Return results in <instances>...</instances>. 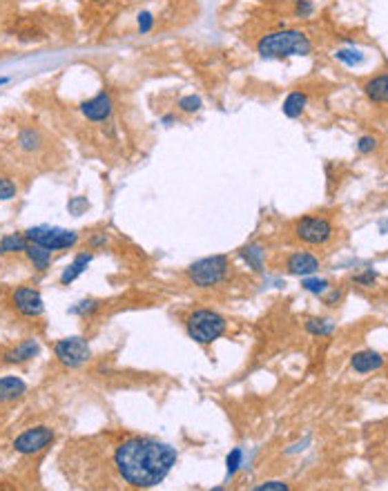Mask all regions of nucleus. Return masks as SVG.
Wrapping results in <instances>:
<instances>
[{
	"instance_id": "1",
	"label": "nucleus",
	"mask_w": 388,
	"mask_h": 491,
	"mask_svg": "<svg viewBox=\"0 0 388 491\" xmlns=\"http://www.w3.org/2000/svg\"><path fill=\"white\" fill-rule=\"evenodd\" d=\"M114 465L132 487H154L177 465V451L152 438H130L116 447Z\"/></svg>"
},
{
	"instance_id": "2",
	"label": "nucleus",
	"mask_w": 388,
	"mask_h": 491,
	"mask_svg": "<svg viewBox=\"0 0 388 491\" xmlns=\"http://www.w3.org/2000/svg\"><path fill=\"white\" fill-rule=\"evenodd\" d=\"M257 52L264 58H284V56H306L313 52L308 34L299 29H284L264 36L257 45Z\"/></svg>"
},
{
	"instance_id": "3",
	"label": "nucleus",
	"mask_w": 388,
	"mask_h": 491,
	"mask_svg": "<svg viewBox=\"0 0 388 491\" xmlns=\"http://www.w3.org/2000/svg\"><path fill=\"white\" fill-rule=\"evenodd\" d=\"M226 326H228L226 319H223L217 311H210V308L194 311L186 319L188 335L197 344H212L226 333Z\"/></svg>"
},
{
	"instance_id": "4",
	"label": "nucleus",
	"mask_w": 388,
	"mask_h": 491,
	"mask_svg": "<svg viewBox=\"0 0 388 491\" xmlns=\"http://www.w3.org/2000/svg\"><path fill=\"white\" fill-rule=\"evenodd\" d=\"M230 268V261L226 254H212V257H203L194 261L188 268V277L197 288H212L226 279Z\"/></svg>"
},
{
	"instance_id": "5",
	"label": "nucleus",
	"mask_w": 388,
	"mask_h": 491,
	"mask_svg": "<svg viewBox=\"0 0 388 491\" xmlns=\"http://www.w3.org/2000/svg\"><path fill=\"white\" fill-rule=\"evenodd\" d=\"M335 228L328 217L308 214L293 223V237L304 246H326L333 239Z\"/></svg>"
},
{
	"instance_id": "6",
	"label": "nucleus",
	"mask_w": 388,
	"mask_h": 491,
	"mask_svg": "<svg viewBox=\"0 0 388 491\" xmlns=\"http://www.w3.org/2000/svg\"><path fill=\"white\" fill-rule=\"evenodd\" d=\"M27 241L43 246L47 250H63L72 248L79 241V232L65 230V228H50V225H38V228H29L25 232Z\"/></svg>"
},
{
	"instance_id": "7",
	"label": "nucleus",
	"mask_w": 388,
	"mask_h": 491,
	"mask_svg": "<svg viewBox=\"0 0 388 491\" xmlns=\"http://www.w3.org/2000/svg\"><path fill=\"white\" fill-rule=\"evenodd\" d=\"M56 358L63 362L65 367H81L83 362L90 358V346L83 337H65L61 342H56Z\"/></svg>"
},
{
	"instance_id": "8",
	"label": "nucleus",
	"mask_w": 388,
	"mask_h": 491,
	"mask_svg": "<svg viewBox=\"0 0 388 491\" xmlns=\"http://www.w3.org/2000/svg\"><path fill=\"white\" fill-rule=\"evenodd\" d=\"M54 440V431L47 427H36L25 431L23 436H18L14 442V449L18 454H36V451H43L50 442Z\"/></svg>"
},
{
	"instance_id": "9",
	"label": "nucleus",
	"mask_w": 388,
	"mask_h": 491,
	"mask_svg": "<svg viewBox=\"0 0 388 491\" xmlns=\"http://www.w3.org/2000/svg\"><path fill=\"white\" fill-rule=\"evenodd\" d=\"M14 304H16V308L27 317H38L45 308L41 293L34 288H18L14 293Z\"/></svg>"
},
{
	"instance_id": "10",
	"label": "nucleus",
	"mask_w": 388,
	"mask_h": 491,
	"mask_svg": "<svg viewBox=\"0 0 388 491\" xmlns=\"http://www.w3.org/2000/svg\"><path fill=\"white\" fill-rule=\"evenodd\" d=\"M81 112L85 114V119L90 121H105L112 114V96L108 92L96 94L87 103L81 105Z\"/></svg>"
},
{
	"instance_id": "11",
	"label": "nucleus",
	"mask_w": 388,
	"mask_h": 491,
	"mask_svg": "<svg viewBox=\"0 0 388 491\" xmlns=\"http://www.w3.org/2000/svg\"><path fill=\"white\" fill-rule=\"evenodd\" d=\"M319 266H322V263H319V259L315 257V254L302 252V250L293 252V254L288 257V261H286L288 272H290V275H297V277H308V275L317 272Z\"/></svg>"
},
{
	"instance_id": "12",
	"label": "nucleus",
	"mask_w": 388,
	"mask_h": 491,
	"mask_svg": "<svg viewBox=\"0 0 388 491\" xmlns=\"http://www.w3.org/2000/svg\"><path fill=\"white\" fill-rule=\"evenodd\" d=\"M382 364H384V358H382L377 351H360V353H355L353 360H351L353 371H355V373H362V376L377 371Z\"/></svg>"
},
{
	"instance_id": "13",
	"label": "nucleus",
	"mask_w": 388,
	"mask_h": 491,
	"mask_svg": "<svg viewBox=\"0 0 388 491\" xmlns=\"http://www.w3.org/2000/svg\"><path fill=\"white\" fill-rule=\"evenodd\" d=\"M364 94L373 103H388V74H380L368 78L364 83Z\"/></svg>"
},
{
	"instance_id": "14",
	"label": "nucleus",
	"mask_w": 388,
	"mask_h": 491,
	"mask_svg": "<svg viewBox=\"0 0 388 491\" xmlns=\"http://www.w3.org/2000/svg\"><path fill=\"white\" fill-rule=\"evenodd\" d=\"M38 351H41V346H38V342L36 340H25L21 342L14 351H9L7 355H5V362H9V364H14V362H25V360H32L34 355H38Z\"/></svg>"
},
{
	"instance_id": "15",
	"label": "nucleus",
	"mask_w": 388,
	"mask_h": 491,
	"mask_svg": "<svg viewBox=\"0 0 388 491\" xmlns=\"http://www.w3.org/2000/svg\"><path fill=\"white\" fill-rule=\"evenodd\" d=\"M27 391V385L21 378H0V402L21 398Z\"/></svg>"
},
{
	"instance_id": "16",
	"label": "nucleus",
	"mask_w": 388,
	"mask_h": 491,
	"mask_svg": "<svg viewBox=\"0 0 388 491\" xmlns=\"http://www.w3.org/2000/svg\"><path fill=\"white\" fill-rule=\"evenodd\" d=\"M306 105H308V96H306V92H302V90L290 92L288 98L284 101V114L288 116V119H297V116H302V114H304Z\"/></svg>"
},
{
	"instance_id": "17",
	"label": "nucleus",
	"mask_w": 388,
	"mask_h": 491,
	"mask_svg": "<svg viewBox=\"0 0 388 491\" xmlns=\"http://www.w3.org/2000/svg\"><path fill=\"white\" fill-rule=\"evenodd\" d=\"M90 261H92V254L90 252H83V254H79V257H76L70 266L65 268V272L61 275V281L63 284H70V281H74L76 277H79V275L90 266Z\"/></svg>"
},
{
	"instance_id": "18",
	"label": "nucleus",
	"mask_w": 388,
	"mask_h": 491,
	"mask_svg": "<svg viewBox=\"0 0 388 491\" xmlns=\"http://www.w3.org/2000/svg\"><path fill=\"white\" fill-rule=\"evenodd\" d=\"M27 257L32 259L34 263V268L38 270H45L47 266H50V250L43 248V246H38V243H32V246H27Z\"/></svg>"
},
{
	"instance_id": "19",
	"label": "nucleus",
	"mask_w": 388,
	"mask_h": 491,
	"mask_svg": "<svg viewBox=\"0 0 388 491\" xmlns=\"http://www.w3.org/2000/svg\"><path fill=\"white\" fill-rule=\"evenodd\" d=\"M306 331L310 333V335H319V337H324V335H331V333L335 331V324L331 319H324V317H313V319H308L306 322Z\"/></svg>"
},
{
	"instance_id": "20",
	"label": "nucleus",
	"mask_w": 388,
	"mask_h": 491,
	"mask_svg": "<svg viewBox=\"0 0 388 491\" xmlns=\"http://www.w3.org/2000/svg\"><path fill=\"white\" fill-rule=\"evenodd\" d=\"M21 250H27V237H18V234H7L0 241V254L5 252H21Z\"/></svg>"
},
{
	"instance_id": "21",
	"label": "nucleus",
	"mask_w": 388,
	"mask_h": 491,
	"mask_svg": "<svg viewBox=\"0 0 388 491\" xmlns=\"http://www.w3.org/2000/svg\"><path fill=\"white\" fill-rule=\"evenodd\" d=\"M264 248L261 246H248V248L241 250V254H244V259L250 263L255 270H264Z\"/></svg>"
},
{
	"instance_id": "22",
	"label": "nucleus",
	"mask_w": 388,
	"mask_h": 491,
	"mask_svg": "<svg viewBox=\"0 0 388 491\" xmlns=\"http://www.w3.org/2000/svg\"><path fill=\"white\" fill-rule=\"evenodd\" d=\"M38 141H41V136H38V132H34V130H25V132H21V136H18V143H21V147H25V150H36Z\"/></svg>"
},
{
	"instance_id": "23",
	"label": "nucleus",
	"mask_w": 388,
	"mask_h": 491,
	"mask_svg": "<svg viewBox=\"0 0 388 491\" xmlns=\"http://www.w3.org/2000/svg\"><path fill=\"white\" fill-rule=\"evenodd\" d=\"M179 107H181V112H186V114H194V112H199V107H201V98L199 96H183L181 101H179Z\"/></svg>"
},
{
	"instance_id": "24",
	"label": "nucleus",
	"mask_w": 388,
	"mask_h": 491,
	"mask_svg": "<svg viewBox=\"0 0 388 491\" xmlns=\"http://www.w3.org/2000/svg\"><path fill=\"white\" fill-rule=\"evenodd\" d=\"M302 286H304L308 293H317V295H322V293H326L328 288H331V286H328L326 279H304Z\"/></svg>"
},
{
	"instance_id": "25",
	"label": "nucleus",
	"mask_w": 388,
	"mask_h": 491,
	"mask_svg": "<svg viewBox=\"0 0 388 491\" xmlns=\"http://www.w3.org/2000/svg\"><path fill=\"white\" fill-rule=\"evenodd\" d=\"M377 145H380L377 136H362V139L357 141V150H360L362 154H371L377 150Z\"/></svg>"
},
{
	"instance_id": "26",
	"label": "nucleus",
	"mask_w": 388,
	"mask_h": 491,
	"mask_svg": "<svg viewBox=\"0 0 388 491\" xmlns=\"http://www.w3.org/2000/svg\"><path fill=\"white\" fill-rule=\"evenodd\" d=\"M16 196V185L9 179H0V201L14 199Z\"/></svg>"
},
{
	"instance_id": "27",
	"label": "nucleus",
	"mask_w": 388,
	"mask_h": 491,
	"mask_svg": "<svg viewBox=\"0 0 388 491\" xmlns=\"http://www.w3.org/2000/svg\"><path fill=\"white\" fill-rule=\"evenodd\" d=\"M337 58H339V61L348 63V65H355V63H360V61H362V54H357V52H346V49H342V52H337Z\"/></svg>"
},
{
	"instance_id": "28",
	"label": "nucleus",
	"mask_w": 388,
	"mask_h": 491,
	"mask_svg": "<svg viewBox=\"0 0 388 491\" xmlns=\"http://www.w3.org/2000/svg\"><path fill=\"white\" fill-rule=\"evenodd\" d=\"M375 279H377V275L373 272V270H366V272H362V275H357L355 277V284H360V286H373L375 284Z\"/></svg>"
},
{
	"instance_id": "29",
	"label": "nucleus",
	"mask_w": 388,
	"mask_h": 491,
	"mask_svg": "<svg viewBox=\"0 0 388 491\" xmlns=\"http://www.w3.org/2000/svg\"><path fill=\"white\" fill-rule=\"evenodd\" d=\"M239 463H241V449H235V451H232V454L228 456V476L235 474L237 467H239Z\"/></svg>"
},
{
	"instance_id": "30",
	"label": "nucleus",
	"mask_w": 388,
	"mask_h": 491,
	"mask_svg": "<svg viewBox=\"0 0 388 491\" xmlns=\"http://www.w3.org/2000/svg\"><path fill=\"white\" fill-rule=\"evenodd\" d=\"M297 14L302 18L310 16L313 14V3H310V0H297Z\"/></svg>"
},
{
	"instance_id": "31",
	"label": "nucleus",
	"mask_w": 388,
	"mask_h": 491,
	"mask_svg": "<svg viewBox=\"0 0 388 491\" xmlns=\"http://www.w3.org/2000/svg\"><path fill=\"white\" fill-rule=\"evenodd\" d=\"M266 489L288 491V485H286V483H279V480H270V483H264V485H259V487H257V491H266Z\"/></svg>"
},
{
	"instance_id": "32",
	"label": "nucleus",
	"mask_w": 388,
	"mask_h": 491,
	"mask_svg": "<svg viewBox=\"0 0 388 491\" xmlns=\"http://www.w3.org/2000/svg\"><path fill=\"white\" fill-rule=\"evenodd\" d=\"M96 306H99L96 302H81V306L72 308V313H90V311H94Z\"/></svg>"
},
{
	"instance_id": "33",
	"label": "nucleus",
	"mask_w": 388,
	"mask_h": 491,
	"mask_svg": "<svg viewBox=\"0 0 388 491\" xmlns=\"http://www.w3.org/2000/svg\"><path fill=\"white\" fill-rule=\"evenodd\" d=\"M139 27H141V32H148V29L152 27V16H150V14H143Z\"/></svg>"
},
{
	"instance_id": "34",
	"label": "nucleus",
	"mask_w": 388,
	"mask_h": 491,
	"mask_svg": "<svg viewBox=\"0 0 388 491\" xmlns=\"http://www.w3.org/2000/svg\"><path fill=\"white\" fill-rule=\"evenodd\" d=\"M339 297H342V295H339V293H333L331 297L326 299V304H328V306H335V302H339Z\"/></svg>"
},
{
	"instance_id": "35",
	"label": "nucleus",
	"mask_w": 388,
	"mask_h": 491,
	"mask_svg": "<svg viewBox=\"0 0 388 491\" xmlns=\"http://www.w3.org/2000/svg\"><path fill=\"white\" fill-rule=\"evenodd\" d=\"M7 83V78H0V85H5Z\"/></svg>"
}]
</instances>
